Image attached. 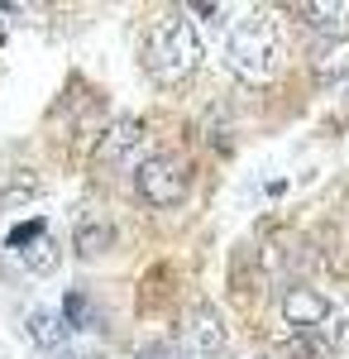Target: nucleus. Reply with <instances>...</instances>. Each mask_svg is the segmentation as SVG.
Segmentation results:
<instances>
[{"instance_id":"nucleus-1","label":"nucleus","mask_w":349,"mask_h":359,"mask_svg":"<svg viewBox=\"0 0 349 359\" xmlns=\"http://www.w3.org/2000/svg\"><path fill=\"white\" fill-rule=\"evenodd\" d=\"M144 67L158 86H187L201 72V39L191 20L182 15H163L153 34H149V48H144Z\"/></svg>"},{"instance_id":"nucleus-2","label":"nucleus","mask_w":349,"mask_h":359,"mask_svg":"<svg viewBox=\"0 0 349 359\" xmlns=\"http://www.w3.org/2000/svg\"><path fill=\"white\" fill-rule=\"evenodd\" d=\"M282 34L273 25L268 15H249L230 39H225V62H230V72L249 86H268L278 72H282Z\"/></svg>"},{"instance_id":"nucleus-3","label":"nucleus","mask_w":349,"mask_h":359,"mask_svg":"<svg viewBox=\"0 0 349 359\" xmlns=\"http://www.w3.org/2000/svg\"><path fill=\"white\" fill-rule=\"evenodd\" d=\"M135 192L144 206H177L187 201L191 192V172H187V158L177 154H153L135 168Z\"/></svg>"},{"instance_id":"nucleus-4","label":"nucleus","mask_w":349,"mask_h":359,"mask_svg":"<svg viewBox=\"0 0 349 359\" xmlns=\"http://www.w3.org/2000/svg\"><path fill=\"white\" fill-rule=\"evenodd\" d=\"M325 316H330V297L316 292V287H306V283H296L282 292V321L292 326V331H316Z\"/></svg>"},{"instance_id":"nucleus-5","label":"nucleus","mask_w":349,"mask_h":359,"mask_svg":"<svg viewBox=\"0 0 349 359\" xmlns=\"http://www.w3.org/2000/svg\"><path fill=\"white\" fill-rule=\"evenodd\" d=\"M187 350L196 359H211L225 350V326H220V316H215L211 302H191L187 306Z\"/></svg>"},{"instance_id":"nucleus-6","label":"nucleus","mask_w":349,"mask_h":359,"mask_svg":"<svg viewBox=\"0 0 349 359\" xmlns=\"http://www.w3.org/2000/svg\"><path fill=\"white\" fill-rule=\"evenodd\" d=\"M72 245H77L81 259H101L115 245V221L101 216V211H81L77 225H72Z\"/></svg>"},{"instance_id":"nucleus-7","label":"nucleus","mask_w":349,"mask_h":359,"mask_svg":"<svg viewBox=\"0 0 349 359\" xmlns=\"http://www.w3.org/2000/svg\"><path fill=\"white\" fill-rule=\"evenodd\" d=\"M139 139H144V120L139 115H125L120 125H110L101 135V144H96V168H110V163H120L125 154H135Z\"/></svg>"},{"instance_id":"nucleus-8","label":"nucleus","mask_w":349,"mask_h":359,"mask_svg":"<svg viewBox=\"0 0 349 359\" xmlns=\"http://www.w3.org/2000/svg\"><path fill=\"white\" fill-rule=\"evenodd\" d=\"M311 77L316 82H345L349 77V39H330L321 53H311Z\"/></svg>"},{"instance_id":"nucleus-9","label":"nucleus","mask_w":349,"mask_h":359,"mask_svg":"<svg viewBox=\"0 0 349 359\" xmlns=\"http://www.w3.org/2000/svg\"><path fill=\"white\" fill-rule=\"evenodd\" d=\"M306 25L311 29H340L335 39H349V5L345 0H316V5H301Z\"/></svg>"},{"instance_id":"nucleus-10","label":"nucleus","mask_w":349,"mask_h":359,"mask_svg":"<svg viewBox=\"0 0 349 359\" xmlns=\"http://www.w3.org/2000/svg\"><path fill=\"white\" fill-rule=\"evenodd\" d=\"M39 196V172L34 168H20V172H10V182L0 187V211H20Z\"/></svg>"},{"instance_id":"nucleus-11","label":"nucleus","mask_w":349,"mask_h":359,"mask_svg":"<svg viewBox=\"0 0 349 359\" xmlns=\"http://www.w3.org/2000/svg\"><path fill=\"white\" fill-rule=\"evenodd\" d=\"M25 269L29 273H53L57 269V249H53L48 235H39L34 245H25Z\"/></svg>"},{"instance_id":"nucleus-12","label":"nucleus","mask_w":349,"mask_h":359,"mask_svg":"<svg viewBox=\"0 0 349 359\" xmlns=\"http://www.w3.org/2000/svg\"><path fill=\"white\" fill-rule=\"evenodd\" d=\"M62 311H67V326H72V331H91V326H96V311H91V297H86V292H67Z\"/></svg>"},{"instance_id":"nucleus-13","label":"nucleus","mask_w":349,"mask_h":359,"mask_svg":"<svg viewBox=\"0 0 349 359\" xmlns=\"http://www.w3.org/2000/svg\"><path fill=\"white\" fill-rule=\"evenodd\" d=\"M39 235H43V221H29V225H20V230L10 235V245H34Z\"/></svg>"},{"instance_id":"nucleus-14","label":"nucleus","mask_w":349,"mask_h":359,"mask_svg":"<svg viewBox=\"0 0 349 359\" xmlns=\"http://www.w3.org/2000/svg\"><path fill=\"white\" fill-rule=\"evenodd\" d=\"M139 359H167V345H144V355Z\"/></svg>"}]
</instances>
